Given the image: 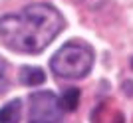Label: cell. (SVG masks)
Returning a JSON list of instances; mask_svg holds the SVG:
<instances>
[{"mask_svg":"<svg viewBox=\"0 0 133 123\" xmlns=\"http://www.w3.org/2000/svg\"><path fill=\"white\" fill-rule=\"evenodd\" d=\"M131 67H133V60H131Z\"/></svg>","mask_w":133,"mask_h":123,"instance_id":"9c48e42d","label":"cell"},{"mask_svg":"<svg viewBox=\"0 0 133 123\" xmlns=\"http://www.w3.org/2000/svg\"><path fill=\"white\" fill-rule=\"evenodd\" d=\"M60 105L64 111H74L79 105V90H66V93L60 97Z\"/></svg>","mask_w":133,"mask_h":123,"instance_id":"8992f818","label":"cell"},{"mask_svg":"<svg viewBox=\"0 0 133 123\" xmlns=\"http://www.w3.org/2000/svg\"><path fill=\"white\" fill-rule=\"evenodd\" d=\"M30 123H64V109L52 91H38L30 97Z\"/></svg>","mask_w":133,"mask_h":123,"instance_id":"3957f363","label":"cell"},{"mask_svg":"<svg viewBox=\"0 0 133 123\" xmlns=\"http://www.w3.org/2000/svg\"><path fill=\"white\" fill-rule=\"evenodd\" d=\"M6 85H8V76H6V62L0 58V95L6 91Z\"/></svg>","mask_w":133,"mask_h":123,"instance_id":"52a82bcc","label":"cell"},{"mask_svg":"<svg viewBox=\"0 0 133 123\" xmlns=\"http://www.w3.org/2000/svg\"><path fill=\"white\" fill-rule=\"evenodd\" d=\"M123 91L129 93V95H133V81H125V84H123Z\"/></svg>","mask_w":133,"mask_h":123,"instance_id":"ba28073f","label":"cell"},{"mask_svg":"<svg viewBox=\"0 0 133 123\" xmlns=\"http://www.w3.org/2000/svg\"><path fill=\"white\" fill-rule=\"evenodd\" d=\"M46 79V73L40 70V67H22V72H20V81H22L24 85H40L44 84Z\"/></svg>","mask_w":133,"mask_h":123,"instance_id":"5b68a950","label":"cell"},{"mask_svg":"<svg viewBox=\"0 0 133 123\" xmlns=\"http://www.w3.org/2000/svg\"><path fill=\"white\" fill-rule=\"evenodd\" d=\"M64 28V18L50 4L26 6L18 14L0 18V42L14 52L38 54Z\"/></svg>","mask_w":133,"mask_h":123,"instance_id":"6da1fadb","label":"cell"},{"mask_svg":"<svg viewBox=\"0 0 133 123\" xmlns=\"http://www.w3.org/2000/svg\"><path fill=\"white\" fill-rule=\"evenodd\" d=\"M20 111H22V101L12 99L0 109V123H18L20 121Z\"/></svg>","mask_w":133,"mask_h":123,"instance_id":"277c9868","label":"cell"},{"mask_svg":"<svg viewBox=\"0 0 133 123\" xmlns=\"http://www.w3.org/2000/svg\"><path fill=\"white\" fill-rule=\"evenodd\" d=\"M50 66L54 73L60 78H68V79L85 78L94 66V52L85 44L70 42L54 54Z\"/></svg>","mask_w":133,"mask_h":123,"instance_id":"7a4b0ae2","label":"cell"}]
</instances>
